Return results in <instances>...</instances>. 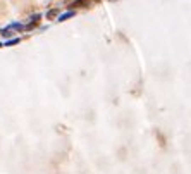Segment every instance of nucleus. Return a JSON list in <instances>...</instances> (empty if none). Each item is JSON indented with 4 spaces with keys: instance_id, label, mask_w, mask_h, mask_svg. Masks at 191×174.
<instances>
[{
    "instance_id": "1",
    "label": "nucleus",
    "mask_w": 191,
    "mask_h": 174,
    "mask_svg": "<svg viewBox=\"0 0 191 174\" xmlns=\"http://www.w3.org/2000/svg\"><path fill=\"white\" fill-rule=\"evenodd\" d=\"M72 16V12H69V14H64V16H60V21H64V19H67V17Z\"/></svg>"
}]
</instances>
